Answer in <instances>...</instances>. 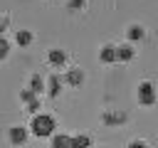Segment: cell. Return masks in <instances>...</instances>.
<instances>
[{"label": "cell", "instance_id": "6da1fadb", "mask_svg": "<svg viewBox=\"0 0 158 148\" xmlns=\"http://www.w3.org/2000/svg\"><path fill=\"white\" fill-rule=\"evenodd\" d=\"M54 128H57V121H54L49 113H37V116H32L30 131H32L35 136H40V138L52 136V133H54Z\"/></svg>", "mask_w": 158, "mask_h": 148}, {"label": "cell", "instance_id": "7a4b0ae2", "mask_svg": "<svg viewBox=\"0 0 158 148\" xmlns=\"http://www.w3.org/2000/svg\"><path fill=\"white\" fill-rule=\"evenodd\" d=\"M136 96H138V104H143V106L156 104V86H153V81H141Z\"/></svg>", "mask_w": 158, "mask_h": 148}, {"label": "cell", "instance_id": "3957f363", "mask_svg": "<svg viewBox=\"0 0 158 148\" xmlns=\"http://www.w3.org/2000/svg\"><path fill=\"white\" fill-rule=\"evenodd\" d=\"M7 138H10V143L20 146V143L27 141V128H25V126H10V128H7Z\"/></svg>", "mask_w": 158, "mask_h": 148}, {"label": "cell", "instance_id": "277c9868", "mask_svg": "<svg viewBox=\"0 0 158 148\" xmlns=\"http://www.w3.org/2000/svg\"><path fill=\"white\" fill-rule=\"evenodd\" d=\"M99 59H101L104 64H111V62H116V59H118V54H116V44L106 42V44L99 49Z\"/></svg>", "mask_w": 158, "mask_h": 148}, {"label": "cell", "instance_id": "5b68a950", "mask_svg": "<svg viewBox=\"0 0 158 148\" xmlns=\"http://www.w3.org/2000/svg\"><path fill=\"white\" fill-rule=\"evenodd\" d=\"M64 81H67L69 86H79V84L84 81V72H81L79 67H69V69L64 72Z\"/></svg>", "mask_w": 158, "mask_h": 148}, {"label": "cell", "instance_id": "8992f818", "mask_svg": "<svg viewBox=\"0 0 158 148\" xmlns=\"http://www.w3.org/2000/svg\"><path fill=\"white\" fill-rule=\"evenodd\" d=\"M116 54H118V62H131L136 49H133L131 42H123V44H116Z\"/></svg>", "mask_w": 158, "mask_h": 148}, {"label": "cell", "instance_id": "52a82bcc", "mask_svg": "<svg viewBox=\"0 0 158 148\" xmlns=\"http://www.w3.org/2000/svg\"><path fill=\"white\" fill-rule=\"evenodd\" d=\"M47 62H49L52 67H64V62H67V52H64V49H49Z\"/></svg>", "mask_w": 158, "mask_h": 148}, {"label": "cell", "instance_id": "ba28073f", "mask_svg": "<svg viewBox=\"0 0 158 148\" xmlns=\"http://www.w3.org/2000/svg\"><path fill=\"white\" fill-rule=\"evenodd\" d=\"M143 35H146L143 25H136V22H133V25L126 27V39H128V42H136V39H141Z\"/></svg>", "mask_w": 158, "mask_h": 148}, {"label": "cell", "instance_id": "9c48e42d", "mask_svg": "<svg viewBox=\"0 0 158 148\" xmlns=\"http://www.w3.org/2000/svg\"><path fill=\"white\" fill-rule=\"evenodd\" d=\"M59 91H62V79L57 74H49V79H47V94L49 96H57Z\"/></svg>", "mask_w": 158, "mask_h": 148}, {"label": "cell", "instance_id": "30bf717a", "mask_svg": "<svg viewBox=\"0 0 158 148\" xmlns=\"http://www.w3.org/2000/svg\"><path fill=\"white\" fill-rule=\"evenodd\" d=\"M52 148H72V136H64V133L52 136Z\"/></svg>", "mask_w": 158, "mask_h": 148}, {"label": "cell", "instance_id": "8fae6325", "mask_svg": "<svg viewBox=\"0 0 158 148\" xmlns=\"http://www.w3.org/2000/svg\"><path fill=\"white\" fill-rule=\"evenodd\" d=\"M32 39H35V37H32V32H30V30H17V32H15V42H17L20 47H27Z\"/></svg>", "mask_w": 158, "mask_h": 148}, {"label": "cell", "instance_id": "7c38bea8", "mask_svg": "<svg viewBox=\"0 0 158 148\" xmlns=\"http://www.w3.org/2000/svg\"><path fill=\"white\" fill-rule=\"evenodd\" d=\"M91 146V138L86 136V133H77V136H72V148H89Z\"/></svg>", "mask_w": 158, "mask_h": 148}, {"label": "cell", "instance_id": "4fadbf2b", "mask_svg": "<svg viewBox=\"0 0 158 148\" xmlns=\"http://www.w3.org/2000/svg\"><path fill=\"white\" fill-rule=\"evenodd\" d=\"M30 89H32L35 94H40L42 89H47V84H44V79H42L40 74H32V76H30Z\"/></svg>", "mask_w": 158, "mask_h": 148}, {"label": "cell", "instance_id": "5bb4252c", "mask_svg": "<svg viewBox=\"0 0 158 148\" xmlns=\"http://www.w3.org/2000/svg\"><path fill=\"white\" fill-rule=\"evenodd\" d=\"M126 116L123 113H114V111H106L104 113V123H121Z\"/></svg>", "mask_w": 158, "mask_h": 148}, {"label": "cell", "instance_id": "9a60e30c", "mask_svg": "<svg viewBox=\"0 0 158 148\" xmlns=\"http://www.w3.org/2000/svg\"><path fill=\"white\" fill-rule=\"evenodd\" d=\"M20 99H22L25 104H32V101H37V94L27 86V89H22V91H20Z\"/></svg>", "mask_w": 158, "mask_h": 148}, {"label": "cell", "instance_id": "2e32d148", "mask_svg": "<svg viewBox=\"0 0 158 148\" xmlns=\"http://www.w3.org/2000/svg\"><path fill=\"white\" fill-rule=\"evenodd\" d=\"M7 52H10V42L0 35V59H5V57H7Z\"/></svg>", "mask_w": 158, "mask_h": 148}, {"label": "cell", "instance_id": "e0dca14e", "mask_svg": "<svg viewBox=\"0 0 158 148\" xmlns=\"http://www.w3.org/2000/svg\"><path fill=\"white\" fill-rule=\"evenodd\" d=\"M67 5H69V10H79V7H84V0H69Z\"/></svg>", "mask_w": 158, "mask_h": 148}, {"label": "cell", "instance_id": "ac0fdd59", "mask_svg": "<svg viewBox=\"0 0 158 148\" xmlns=\"http://www.w3.org/2000/svg\"><path fill=\"white\" fill-rule=\"evenodd\" d=\"M126 148H148V146H146L143 141H131V143H128Z\"/></svg>", "mask_w": 158, "mask_h": 148}, {"label": "cell", "instance_id": "d6986e66", "mask_svg": "<svg viewBox=\"0 0 158 148\" xmlns=\"http://www.w3.org/2000/svg\"><path fill=\"white\" fill-rule=\"evenodd\" d=\"M5 27H7V17H2V15H0V35H2V30H5Z\"/></svg>", "mask_w": 158, "mask_h": 148}]
</instances>
